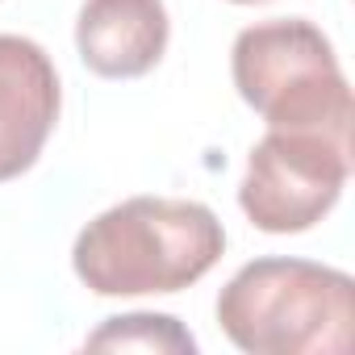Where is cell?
<instances>
[{"label":"cell","instance_id":"cell-6","mask_svg":"<svg viewBox=\"0 0 355 355\" xmlns=\"http://www.w3.org/2000/svg\"><path fill=\"white\" fill-rule=\"evenodd\" d=\"M163 0H84L76 21V51L92 76L138 80L167 51Z\"/></svg>","mask_w":355,"mask_h":355},{"label":"cell","instance_id":"cell-7","mask_svg":"<svg viewBox=\"0 0 355 355\" xmlns=\"http://www.w3.org/2000/svg\"><path fill=\"white\" fill-rule=\"evenodd\" d=\"M88 347H138V351H197V338L167 313H125V318H109Z\"/></svg>","mask_w":355,"mask_h":355},{"label":"cell","instance_id":"cell-8","mask_svg":"<svg viewBox=\"0 0 355 355\" xmlns=\"http://www.w3.org/2000/svg\"><path fill=\"white\" fill-rule=\"evenodd\" d=\"M230 5H263V0H230Z\"/></svg>","mask_w":355,"mask_h":355},{"label":"cell","instance_id":"cell-3","mask_svg":"<svg viewBox=\"0 0 355 355\" xmlns=\"http://www.w3.org/2000/svg\"><path fill=\"white\" fill-rule=\"evenodd\" d=\"M239 96L272 130H322L351 138V88L330 38L305 17L259 21L234 38Z\"/></svg>","mask_w":355,"mask_h":355},{"label":"cell","instance_id":"cell-2","mask_svg":"<svg viewBox=\"0 0 355 355\" xmlns=\"http://www.w3.org/2000/svg\"><path fill=\"white\" fill-rule=\"evenodd\" d=\"M218 322L251 355H343L355 338V280L309 259H255L218 293Z\"/></svg>","mask_w":355,"mask_h":355},{"label":"cell","instance_id":"cell-5","mask_svg":"<svg viewBox=\"0 0 355 355\" xmlns=\"http://www.w3.org/2000/svg\"><path fill=\"white\" fill-rule=\"evenodd\" d=\"M59 71L51 55L17 34H0V184L30 171L59 121Z\"/></svg>","mask_w":355,"mask_h":355},{"label":"cell","instance_id":"cell-1","mask_svg":"<svg viewBox=\"0 0 355 355\" xmlns=\"http://www.w3.org/2000/svg\"><path fill=\"white\" fill-rule=\"evenodd\" d=\"M222 251L226 230L209 205L130 197L80 230L71 268L96 297L180 293L197 284Z\"/></svg>","mask_w":355,"mask_h":355},{"label":"cell","instance_id":"cell-4","mask_svg":"<svg viewBox=\"0 0 355 355\" xmlns=\"http://www.w3.org/2000/svg\"><path fill=\"white\" fill-rule=\"evenodd\" d=\"M351 171V138L322 130H268L239 184V205L268 234H301L318 226L343 197Z\"/></svg>","mask_w":355,"mask_h":355}]
</instances>
